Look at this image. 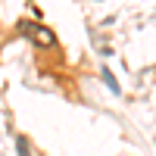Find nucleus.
<instances>
[{
  "mask_svg": "<svg viewBox=\"0 0 156 156\" xmlns=\"http://www.w3.org/2000/svg\"><path fill=\"white\" fill-rule=\"evenodd\" d=\"M19 28H22L25 34H31V37H34V41L41 44V47H53V31H47L44 25H37V22H28V19H25Z\"/></svg>",
  "mask_w": 156,
  "mask_h": 156,
  "instance_id": "1",
  "label": "nucleus"
},
{
  "mask_svg": "<svg viewBox=\"0 0 156 156\" xmlns=\"http://www.w3.org/2000/svg\"><path fill=\"white\" fill-rule=\"evenodd\" d=\"M100 78H103V84H106V87L112 90V94H122V87H119V81H115V75H112V72H109L106 66L100 69Z\"/></svg>",
  "mask_w": 156,
  "mask_h": 156,
  "instance_id": "2",
  "label": "nucleus"
},
{
  "mask_svg": "<svg viewBox=\"0 0 156 156\" xmlns=\"http://www.w3.org/2000/svg\"><path fill=\"white\" fill-rule=\"evenodd\" d=\"M16 147H19V156H31V150H28V140H25V137H16Z\"/></svg>",
  "mask_w": 156,
  "mask_h": 156,
  "instance_id": "3",
  "label": "nucleus"
}]
</instances>
